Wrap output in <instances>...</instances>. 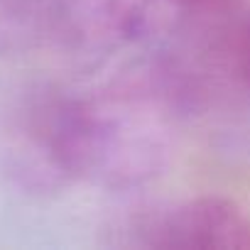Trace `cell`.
<instances>
[{
  "mask_svg": "<svg viewBox=\"0 0 250 250\" xmlns=\"http://www.w3.org/2000/svg\"><path fill=\"white\" fill-rule=\"evenodd\" d=\"M191 118L187 91L160 54L76 93L81 182L145 189L169 169Z\"/></svg>",
  "mask_w": 250,
  "mask_h": 250,
  "instance_id": "1",
  "label": "cell"
},
{
  "mask_svg": "<svg viewBox=\"0 0 250 250\" xmlns=\"http://www.w3.org/2000/svg\"><path fill=\"white\" fill-rule=\"evenodd\" d=\"M0 177L18 194L44 199L81 182L76 93L27 83L0 110Z\"/></svg>",
  "mask_w": 250,
  "mask_h": 250,
  "instance_id": "2",
  "label": "cell"
},
{
  "mask_svg": "<svg viewBox=\"0 0 250 250\" xmlns=\"http://www.w3.org/2000/svg\"><path fill=\"white\" fill-rule=\"evenodd\" d=\"M115 245L152 250L250 248V218L226 196L204 194L145 208L118 228Z\"/></svg>",
  "mask_w": 250,
  "mask_h": 250,
  "instance_id": "3",
  "label": "cell"
},
{
  "mask_svg": "<svg viewBox=\"0 0 250 250\" xmlns=\"http://www.w3.org/2000/svg\"><path fill=\"white\" fill-rule=\"evenodd\" d=\"M152 35V18L140 0H71L49 57L69 71L91 74Z\"/></svg>",
  "mask_w": 250,
  "mask_h": 250,
  "instance_id": "4",
  "label": "cell"
},
{
  "mask_svg": "<svg viewBox=\"0 0 250 250\" xmlns=\"http://www.w3.org/2000/svg\"><path fill=\"white\" fill-rule=\"evenodd\" d=\"M71 0H0V57L52 52Z\"/></svg>",
  "mask_w": 250,
  "mask_h": 250,
  "instance_id": "5",
  "label": "cell"
},
{
  "mask_svg": "<svg viewBox=\"0 0 250 250\" xmlns=\"http://www.w3.org/2000/svg\"><path fill=\"white\" fill-rule=\"evenodd\" d=\"M152 18L155 35L191 20H208L238 13L243 0H140Z\"/></svg>",
  "mask_w": 250,
  "mask_h": 250,
  "instance_id": "6",
  "label": "cell"
},
{
  "mask_svg": "<svg viewBox=\"0 0 250 250\" xmlns=\"http://www.w3.org/2000/svg\"><path fill=\"white\" fill-rule=\"evenodd\" d=\"M228 66L240 96L250 101V13H235L228 25Z\"/></svg>",
  "mask_w": 250,
  "mask_h": 250,
  "instance_id": "7",
  "label": "cell"
}]
</instances>
